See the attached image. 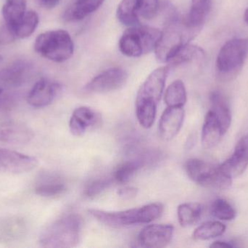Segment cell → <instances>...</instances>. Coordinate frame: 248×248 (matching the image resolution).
Returning a JSON list of instances; mask_svg holds the SVG:
<instances>
[{
  "instance_id": "cell-2",
  "label": "cell",
  "mask_w": 248,
  "mask_h": 248,
  "mask_svg": "<svg viewBox=\"0 0 248 248\" xmlns=\"http://www.w3.org/2000/svg\"><path fill=\"white\" fill-rule=\"evenodd\" d=\"M81 228L82 220L79 215L65 214L45 229L39 237V244L49 248L76 247L79 243Z\"/></svg>"
},
{
  "instance_id": "cell-23",
  "label": "cell",
  "mask_w": 248,
  "mask_h": 248,
  "mask_svg": "<svg viewBox=\"0 0 248 248\" xmlns=\"http://www.w3.org/2000/svg\"><path fill=\"white\" fill-rule=\"evenodd\" d=\"M26 12V0H6L2 7V16L6 27L12 33Z\"/></svg>"
},
{
  "instance_id": "cell-20",
  "label": "cell",
  "mask_w": 248,
  "mask_h": 248,
  "mask_svg": "<svg viewBox=\"0 0 248 248\" xmlns=\"http://www.w3.org/2000/svg\"><path fill=\"white\" fill-rule=\"evenodd\" d=\"M224 135L219 122L217 120L212 111L207 113L202 125L201 141L205 149H211L219 142L221 136Z\"/></svg>"
},
{
  "instance_id": "cell-21",
  "label": "cell",
  "mask_w": 248,
  "mask_h": 248,
  "mask_svg": "<svg viewBox=\"0 0 248 248\" xmlns=\"http://www.w3.org/2000/svg\"><path fill=\"white\" fill-rule=\"evenodd\" d=\"M213 113L219 122L223 133H226L230 129L232 122V113L228 102L225 97L218 91L211 93L210 98Z\"/></svg>"
},
{
  "instance_id": "cell-10",
  "label": "cell",
  "mask_w": 248,
  "mask_h": 248,
  "mask_svg": "<svg viewBox=\"0 0 248 248\" xmlns=\"http://www.w3.org/2000/svg\"><path fill=\"white\" fill-rule=\"evenodd\" d=\"M170 69L169 66H163L152 71L140 87L136 100H145L158 104Z\"/></svg>"
},
{
  "instance_id": "cell-31",
  "label": "cell",
  "mask_w": 248,
  "mask_h": 248,
  "mask_svg": "<svg viewBox=\"0 0 248 248\" xmlns=\"http://www.w3.org/2000/svg\"><path fill=\"white\" fill-rule=\"evenodd\" d=\"M39 18L37 13L33 10L26 11L21 20L13 29L16 39H25L30 36L37 28Z\"/></svg>"
},
{
  "instance_id": "cell-38",
  "label": "cell",
  "mask_w": 248,
  "mask_h": 248,
  "mask_svg": "<svg viewBox=\"0 0 248 248\" xmlns=\"http://www.w3.org/2000/svg\"><path fill=\"white\" fill-rule=\"evenodd\" d=\"M61 0H39L41 4L45 7H47V8H52L55 7L58 3L60 2Z\"/></svg>"
},
{
  "instance_id": "cell-15",
  "label": "cell",
  "mask_w": 248,
  "mask_h": 248,
  "mask_svg": "<svg viewBox=\"0 0 248 248\" xmlns=\"http://www.w3.org/2000/svg\"><path fill=\"white\" fill-rule=\"evenodd\" d=\"M183 107H167L162 114L158 124L159 136L163 141H170L180 131L185 120Z\"/></svg>"
},
{
  "instance_id": "cell-3",
  "label": "cell",
  "mask_w": 248,
  "mask_h": 248,
  "mask_svg": "<svg viewBox=\"0 0 248 248\" xmlns=\"http://www.w3.org/2000/svg\"><path fill=\"white\" fill-rule=\"evenodd\" d=\"M162 204H148L140 208L122 211H105L89 210L90 215L102 224L110 227H118L135 224H148L161 216L163 213Z\"/></svg>"
},
{
  "instance_id": "cell-35",
  "label": "cell",
  "mask_w": 248,
  "mask_h": 248,
  "mask_svg": "<svg viewBox=\"0 0 248 248\" xmlns=\"http://www.w3.org/2000/svg\"><path fill=\"white\" fill-rule=\"evenodd\" d=\"M138 189L132 186H125L120 189L118 192V195L123 199H129L135 198L137 196Z\"/></svg>"
},
{
  "instance_id": "cell-36",
  "label": "cell",
  "mask_w": 248,
  "mask_h": 248,
  "mask_svg": "<svg viewBox=\"0 0 248 248\" xmlns=\"http://www.w3.org/2000/svg\"><path fill=\"white\" fill-rule=\"evenodd\" d=\"M3 91H4V89L0 87V108H4L12 103L11 99L8 96H4Z\"/></svg>"
},
{
  "instance_id": "cell-14",
  "label": "cell",
  "mask_w": 248,
  "mask_h": 248,
  "mask_svg": "<svg viewBox=\"0 0 248 248\" xmlns=\"http://www.w3.org/2000/svg\"><path fill=\"white\" fill-rule=\"evenodd\" d=\"M61 91L59 83L47 79L36 82L28 95V103L35 108H42L51 104Z\"/></svg>"
},
{
  "instance_id": "cell-17",
  "label": "cell",
  "mask_w": 248,
  "mask_h": 248,
  "mask_svg": "<svg viewBox=\"0 0 248 248\" xmlns=\"http://www.w3.org/2000/svg\"><path fill=\"white\" fill-rule=\"evenodd\" d=\"M33 136V131L23 122L9 121L0 124V142L22 145L30 142Z\"/></svg>"
},
{
  "instance_id": "cell-28",
  "label": "cell",
  "mask_w": 248,
  "mask_h": 248,
  "mask_svg": "<svg viewBox=\"0 0 248 248\" xmlns=\"http://www.w3.org/2000/svg\"><path fill=\"white\" fill-rule=\"evenodd\" d=\"M202 207L197 202H188L179 205L177 216L182 227H187L198 222L202 215Z\"/></svg>"
},
{
  "instance_id": "cell-37",
  "label": "cell",
  "mask_w": 248,
  "mask_h": 248,
  "mask_svg": "<svg viewBox=\"0 0 248 248\" xmlns=\"http://www.w3.org/2000/svg\"><path fill=\"white\" fill-rule=\"evenodd\" d=\"M211 248H230L234 247L232 244L228 243V242L224 241H217L214 242L212 245L210 246Z\"/></svg>"
},
{
  "instance_id": "cell-40",
  "label": "cell",
  "mask_w": 248,
  "mask_h": 248,
  "mask_svg": "<svg viewBox=\"0 0 248 248\" xmlns=\"http://www.w3.org/2000/svg\"><path fill=\"white\" fill-rule=\"evenodd\" d=\"M2 60H3L2 57H1V55H0V64H1V61H2Z\"/></svg>"
},
{
  "instance_id": "cell-25",
  "label": "cell",
  "mask_w": 248,
  "mask_h": 248,
  "mask_svg": "<svg viewBox=\"0 0 248 248\" xmlns=\"http://www.w3.org/2000/svg\"><path fill=\"white\" fill-rule=\"evenodd\" d=\"M26 226L22 218L15 217L4 220L0 224V241L12 242L24 235Z\"/></svg>"
},
{
  "instance_id": "cell-32",
  "label": "cell",
  "mask_w": 248,
  "mask_h": 248,
  "mask_svg": "<svg viewBox=\"0 0 248 248\" xmlns=\"http://www.w3.org/2000/svg\"><path fill=\"white\" fill-rule=\"evenodd\" d=\"M226 231V226L219 221H208L198 227L193 233L197 240H209L222 235Z\"/></svg>"
},
{
  "instance_id": "cell-9",
  "label": "cell",
  "mask_w": 248,
  "mask_h": 248,
  "mask_svg": "<svg viewBox=\"0 0 248 248\" xmlns=\"http://www.w3.org/2000/svg\"><path fill=\"white\" fill-rule=\"evenodd\" d=\"M128 78V73L124 68H109L92 79L86 84L84 90L91 93H109L123 87Z\"/></svg>"
},
{
  "instance_id": "cell-7",
  "label": "cell",
  "mask_w": 248,
  "mask_h": 248,
  "mask_svg": "<svg viewBox=\"0 0 248 248\" xmlns=\"http://www.w3.org/2000/svg\"><path fill=\"white\" fill-rule=\"evenodd\" d=\"M248 55V39L234 38L227 41L218 52L217 70L220 77L232 78L243 68Z\"/></svg>"
},
{
  "instance_id": "cell-11",
  "label": "cell",
  "mask_w": 248,
  "mask_h": 248,
  "mask_svg": "<svg viewBox=\"0 0 248 248\" xmlns=\"http://www.w3.org/2000/svg\"><path fill=\"white\" fill-rule=\"evenodd\" d=\"M37 165L38 160L33 156L0 149V171L20 174L31 171Z\"/></svg>"
},
{
  "instance_id": "cell-30",
  "label": "cell",
  "mask_w": 248,
  "mask_h": 248,
  "mask_svg": "<svg viewBox=\"0 0 248 248\" xmlns=\"http://www.w3.org/2000/svg\"><path fill=\"white\" fill-rule=\"evenodd\" d=\"M157 104L145 100H136V115L139 123L145 129L151 128L155 120Z\"/></svg>"
},
{
  "instance_id": "cell-33",
  "label": "cell",
  "mask_w": 248,
  "mask_h": 248,
  "mask_svg": "<svg viewBox=\"0 0 248 248\" xmlns=\"http://www.w3.org/2000/svg\"><path fill=\"white\" fill-rule=\"evenodd\" d=\"M213 215L221 221H231L236 217V211L232 206L224 199H218L211 208Z\"/></svg>"
},
{
  "instance_id": "cell-13",
  "label": "cell",
  "mask_w": 248,
  "mask_h": 248,
  "mask_svg": "<svg viewBox=\"0 0 248 248\" xmlns=\"http://www.w3.org/2000/svg\"><path fill=\"white\" fill-rule=\"evenodd\" d=\"M173 232L174 227L171 224H151L140 231L138 243L142 248H165L171 241Z\"/></svg>"
},
{
  "instance_id": "cell-19",
  "label": "cell",
  "mask_w": 248,
  "mask_h": 248,
  "mask_svg": "<svg viewBox=\"0 0 248 248\" xmlns=\"http://www.w3.org/2000/svg\"><path fill=\"white\" fill-rule=\"evenodd\" d=\"M105 0H76L64 12L63 19L67 22L79 21L97 11Z\"/></svg>"
},
{
  "instance_id": "cell-16",
  "label": "cell",
  "mask_w": 248,
  "mask_h": 248,
  "mask_svg": "<svg viewBox=\"0 0 248 248\" xmlns=\"http://www.w3.org/2000/svg\"><path fill=\"white\" fill-rule=\"evenodd\" d=\"M219 166L221 170L231 179L244 173L248 166V135L238 141L231 157Z\"/></svg>"
},
{
  "instance_id": "cell-26",
  "label": "cell",
  "mask_w": 248,
  "mask_h": 248,
  "mask_svg": "<svg viewBox=\"0 0 248 248\" xmlns=\"http://www.w3.org/2000/svg\"><path fill=\"white\" fill-rule=\"evenodd\" d=\"M204 57L205 52L202 49L189 43L184 46L168 64L170 68H174L195 61H202Z\"/></svg>"
},
{
  "instance_id": "cell-12",
  "label": "cell",
  "mask_w": 248,
  "mask_h": 248,
  "mask_svg": "<svg viewBox=\"0 0 248 248\" xmlns=\"http://www.w3.org/2000/svg\"><path fill=\"white\" fill-rule=\"evenodd\" d=\"M33 66L26 60H18L0 70V87H20L31 77Z\"/></svg>"
},
{
  "instance_id": "cell-4",
  "label": "cell",
  "mask_w": 248,
  "mask_h": 248,
  "mask_svg": "<svg viewBox=\"0 0 248 248\" xmlns=\"http://www.w3.org/2000/svg\"><path fill=\"white\" fill-rule=\"evenodd\" d=\"M162 31L144 25L130 26L119 40V50L124 55L139 58L155 50Z\"/></svg>"
},
{
  "instance_id": "cell-1",
  "label": "cell",
  "mask_w": 248,
  "mask_h": 248,
  "mask_svg": "<svg viewBox=\"0 0 248 248\" xmlns=\"http://www.w3.org/2000/svg\"><path fill=\"white\" fill-rule=\"evenodd\" d=\"M200 31L189 27L185 18L172 9L155 52L156 58L163 64H169L179 51L189 43Z\"/></svg>"
},
{
  "instance_id": "cell-18",
  "label": "cell",
  "mask_w": 248,
  "mask_h": 248,
  "mask_svg": "<svg viewBox=\"0 0 248 248\" xmlns=\"http://www.w3.org/2000/svg\"><path fill=\"white\" fill-rule=\"evenodd\" d=\"M98 115L93 109L80 106L73 112L69 122L70 131L73 135L81 136L98 122Z\"/></svg>"
},
{
  "instance_id": "cell-5",
  "label": "cell",
  "mask_w": 248,
  "mask_h": 248,
  "mask_svg": "<svg viewBox=\"0 0 248 248\" xmlns=\"http://www.w3.org/2000/svg\"><path fill=\"white\" fill-rule=\"evenodd\" d=\"M35 51L44 58L56 63H62L71 58L74 52V44L66 31H48L36 37Z\"/></svg>"
},
{
  "instance_id": "cell-29",
  "label": "cell",
  "mask_w": 248,
  "mask_h": 248,
  "mask_svg": "<svg viewBox=\"0 0 248 248\" xmlns=\"http://www.w3.org/2000/svg\"><path fill=\"white\" fill-rule=\"evenodd\" d=\"M144 157H140L137 160H130L122 163L115 170L113 173V180L117 183H125L129 182L134 175L146 165Z\"/></svg>"
},
{
  "instance_id": "cell-39",
  "label": "cell",
  "mask_w": 248,
  "mask_h": 248,
  "mask_svg": "<svg viewBox=\"0 0 248 248\" xmlns=\"http://www.w3.org/2000/svg\"><path fill=\"white\" fill-rule=\"evenodd\" d=\"M245 20H246V23L248 24V8L246 10V13H245Z\"/></svg>"
},
{
  "instance_id": "cell-27",
  "label": "cell",
  "mask_w": 248,
  "mask_h": 248,
  "mask_svg": "<svg viewBox=\"0 0 248 248\" xmlns=\"http://www.w3.org/2000/svg\"><path fill=\"white\" fill-rule=\"evenodd\" d=\"M186 100V87L182 80H175L165 91L164 101L167 107H183Z\"/></svg>"
},
{
  "instance_id": "cell-22",
  "label": "cell",
  "mask_w": 248,
  "mask_h": 248,
  "mask_svg": "<svg viewBox=\"0 0 248 248\" xmlns=\"http://www.w3.org/2000/svg\"><path fill=\"white\" fill-rule=\"evenodd\" d=\"M66 191V185L61 176L55 174L45 175L35 187L36 195L44 198H55Z\"/></svg>"
},
{
  "instance_id": "cell-34",
  "label": "cell",
  "mask_w": 248,
  "mask_h": 248,
  "mask_svg": "<svg viewBox=\"0 0 248 248\" xmlns=\"http://www.w3.org/2000/svg\"><path fill=\"white\" fill-rule=\"evenodd\" d=\"M113 179H99L93 181L87 185L84 190V195L88 198H95L106 191L111 185Z\"/></svg>"
},
{
  "instance_id": "cell-6",
  "label": "cell",
  "mask_w": 248,
  "mask_h": 248,
  "mask_svg": "<svg viewBox=\"0 0 248 248\" xmlns=\"http://www.w3.org/2000/svg\"><path fill=\"white\" fill-rule=\"evenodd\" d=\"M185 170L191 180L204 187L224 190L229 189L232 183V179L227 176L220 166L199 159L188 160L185 163Z\"/></svg>"
},
{
  "instance_id": "cell-24",
  "label": "cell",
  "mask_w": 248,
  "mask_h": 248,
  "mask_svg": "<svg viewBox=\"0 0 248 248\" xmlns=\"http://www.w3.org/2000/svg\"><path fill=\"white\" fill-rule=\"evenodd\" d=\"M211 0H191V7L187 16L185 17L186 24L200 31L206 19L211 8Z\"/></svg>"
},
{
  "instance_id": "cell-8",
  "label": "cell",
  "mask_w": 248,
  "mask_h": 248,
  "mask_svg": "<svg viewBox=\"0 0 248 248\" xmlns=\"http://www.w3.org/2000/svg\"><path fill=\"white\" fill-rule=\"evenodd\" d=\"M159 0H122L118 6L116 16L124 26L140 25L142 20H151L157 16Z\"/></svg>"
}]
</instances>
